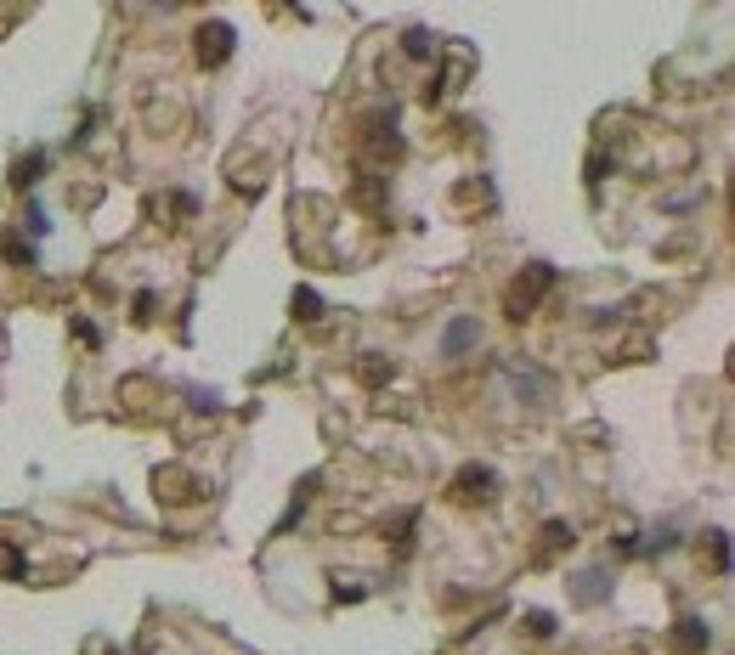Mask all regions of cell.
<instances>
[{"label":"cell","instance_id":"cell-1","mask_svg":"<svg viewBox=\"0 0 735 655\" xmlns=\"http://www.w3.org/2000/svg\"><path fill=\"white\" fill-rule=\"evenodd\" d=\"M475 339H481V322H475V317H458V322L447 328V339H441V350H447V356H464V350H470Z\"/></svg>","mask_w":735,"mask_h":655},{"label":"cell","instance_id":"cell-2","mask_svg":"<svg viewBox=\"0 0 735 655\" xmlns=\"http://www.w3.org/2000/svg\"><path fill=\"white\" fill-rule=\"evenodd\" d=\"M40 170H46V158H40V153H34L29 164H18V186H29V181H40Z\"/></svg>","mask_w":735,"mask_h":655},{"label":"cell","instance_id":"cell-3","mask_svg":"<svg viewBox=\"0 0 735 655\" xmlns=\"http://www.w3.org/2000/svg\"><path fill=\"white\" fill-rule=\"evenodd\" d=\"M408 57H430V34H425V29L408 34Z\"/></svg>","mask_w":735,"mask_h":655}]
</instances>
